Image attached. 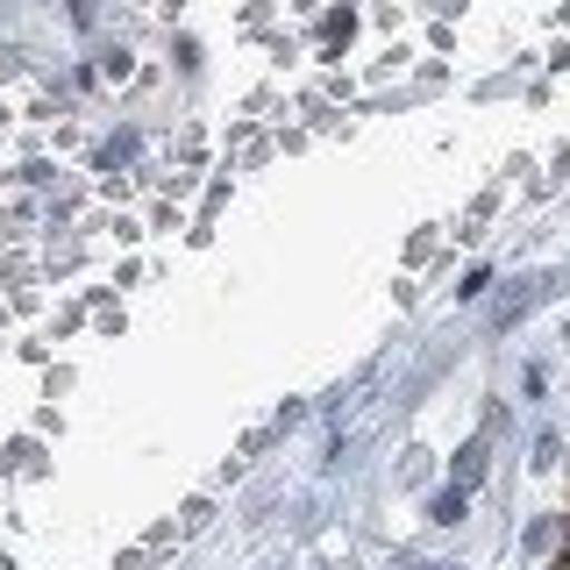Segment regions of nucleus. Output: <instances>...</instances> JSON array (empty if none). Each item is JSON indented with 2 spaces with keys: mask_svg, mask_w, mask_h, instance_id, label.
<instances>
[{
  "mask_svg": "<svg viewBox=\"0 0 570 570\" xmlns=\"http://www.w3.org/2000/svg\"><path fill=\"white\" fill-rule=\"evenodd\" d=\"M557 570H570V549H563V557H557Z\"/></svg>",
  "mask_w": 570,
  "mask_h": 570,
  "instance_id": "f257e3e1",
  "label": "nucleus"
}]
</instances>
